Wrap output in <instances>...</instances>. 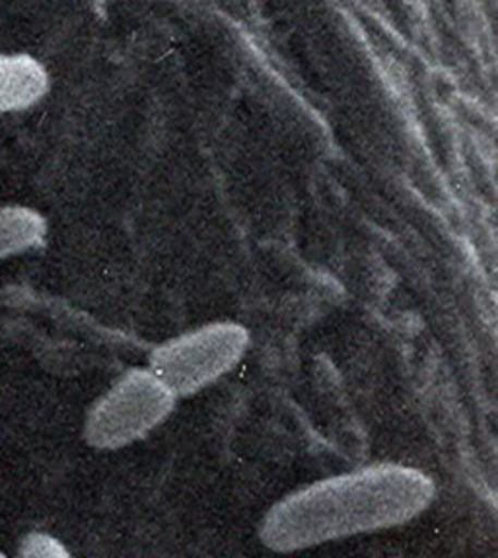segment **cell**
Returning a JSON list of instances; mask_svg holds the SVG:
<instances>
[{
  "label": "cell",
  "instance_id": "1",
  "mask_svg": "<svg viewBox=\"0 0 498 558\" xmlns=\"http://www.w3.org/2000/svg\"><path fill=\"white\" fill-rule=\"evenodd\" d=\"M408 481L409 473L403 471H378L363 477L344 478L300 496L294 500V508H282L281 518L299 522L287 527V532H294L299 537L306 535L312 541L317 535L331 537L336 533L393 522L408 515L409 506H418V498H425V485L390 496L391 488Z\"/></svg>",
  "mask_w": 498,
  "mask_h": 558
},
{
  "label": "cell",
  "instance_id": "2",
  "mask_svg": "<svg viewBox=\"0 0 498 558\" xmlns=\"http://www.w3.org/2000/svg\"><path fill=\"white\" fill-rule=\"evenodd\" d=\"M244 339L234 327H218L173 344L158 356L160 378L170 388H193L217 376L228 364L236 361Z\"/></svg>",
  "mask_w": 498,
  "mask_h": 558
},
{
  "label": "cell",
  "instance_id": "3",
  "mask_svg": "<svg viewBox=\"0 0 498 558\" xmlns=\"http://www.w3.org/2000/svg\"><path fill=\"white\" fill-rule=\"evenodd\" d=\"M51 78L46 64L26 53H0V113L34 108L46 98Z\"/></svg>",
  "mask_w": 498,
  "mask_h": 558
},
{
  "label": "cell",
  "instance_id": "4",
  "mask_svg": "<svg viewBox=\"0 0 498 558\" xmlns=\"http://www.w3.org/2000/svg\"><path fill=\"white\" fill-rule=\"evenodd\" d=\"M46 218L34 208L0 205V262L39 247L46 240Z\"/></svg>",
  "mask_w": 498,
  "mask_h": 558
},
{
  "label": "cell",
  "instance_id": "5",
  "mask_svg": "<svg viewBox=\"0 0 498 558\" xmlns=\"http://www.w3.org/2000/svg\"><path fill=\"white\" fill-rule=\"evenodd\" d=\"M20 557L53 558L66 557V550L59 541L44 532H29L20 541Z\"/></svg>",
  "mask_w": 498,
  "mask_h": 558
},
{
  "label": "cell",
  "instance_id": "6",
  "mask_svg": "<svg viewBox=\"0 0 498 558\" xmlns=\"http://www.w3.org/2000/svg\"><path fill=\"white\" fill-rule=\"evenodd\" d=\"M0 557H2V553H0Z\"/></svg>",
  "mask_w": 498,
  "mask_h": 558
}]
</instances>
